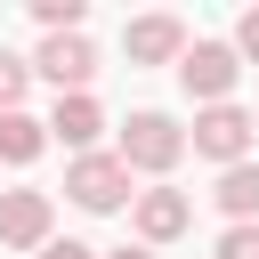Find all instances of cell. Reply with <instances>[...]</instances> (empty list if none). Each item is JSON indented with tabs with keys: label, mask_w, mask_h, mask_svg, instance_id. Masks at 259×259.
<instances>
[{
	"label": "cell",
	"mask_w": 259,
	"mask_h": 259,
	"mask_svg": "<svg viewBox=\"0 0 259 259\" xmlns=\"http://www.w3.org/2000/svg\"><path fill=\"white\" fill-rule=\"evenodd\" d=\"M40 146H49V121H32V113H0V162H40Z\"/></svg>",
	"instance_id": "cell-11"
},
{
	"label": "cell",
	"mask_w": 259,
	"mask_h": 259,
	"mask_svg": "<svg viewBox=\"0 0 259 259\" xmlns=\"http://www.w3.org/2000/svg\"><path fill=\"white\" fill-rule=\"evenodd\" d=\"M130 170H146V178H162V170H178L194 146H186V130L170 121V113H130L121 121V146H113Z\"/></svg>",
	"instance_id": "cell-2"
},
{
	"label": "cell",
	"mask_w": 259,
	"mask_h": 259,
	"mask_svg": "<svg viewBox=\"0 0 259 259\" xmlns=\"http://www.w3.org/2000/svg\"><path fill=\"white\" fill-rule=\"evenodd\" d=\"M81 16H89L81 0H32V24L40 32H81Z\"/></svg>",
	"instance_id": "cell-13"
},
{
	"label": "cell",
	"mask_w": 259,
	"mask_h": 259,
	"mask_svg": "<svg viewBox=\"0 0 259 259\" xmlns=\"http://www.w3.org/2000/svg\"><path fill=\"white\" fill-rule=\"evenodd\" d=\"M251 121H259V105H251Z\"/></svg>",
	"instance_id": "cell-18"
},
{
	"label": "cell",
	"mask_w": 259,
	"mask_h": 259,
	"mask_svg": "<svg viewBox=\"0 0 259 259\" xmlns=\"http://www.w3.org/2000/svg\"><path fill=\"white\" fill-rule=\"evenodd\" d=\"M40 259H97V251H89V243H73V235H65V243H49V251H40Z\"/></svg>",
	"instance_id": "cell-16"
},
{
	"label": "cell",
	"mask_w": 259,
	"mask_h": 259,
	"mask_svg": "<svg viewBox=\"0 0 259 259\" xmlns=\"http://www.w3.org/2000/svg\"><path fill=\"white\" fill-rule=\"evenodd\" d=\"M178 81H186V97H202V105H235L243 49H235V40H194V49L178 57Z\"/></svg>",
	"instance_id": "cell-3"
},
{
	"label": "cell",
	"mask_w": 259,
	"mask_h": 259,
	"mask_svg": "<svg viewBox=\"0 0 259 259\" xmlns=\"http://www.w3.org/2000/svg\"><path fill=\"white\" fill-rule=\"evenodd\" d=\"M65 194H73L81 210H121V202H138V194H130V162H121V154H73Z\"/></svg>",
	"instance_id": "cell-5"
},
{
	"label": "cell",
	"mask_w": 259,
	"mask_h": 259,
	"mask_svg": "<svg viewBox=\"0 0 259 259\" xmlns=\"http://www.w3.org/2000/svg\"><path fill=\"white\" fill-rule=\"evenodd\" d=\"M24 89H32V57L0 49V113H24Z\"/></svg>",
	"instance_id": "cell-12"
},
{
	"label": "cell",
	"mask_w": 259,
	"mask_h": 259,
	"mask_svg": "<svg viewBox=\"0 0 259 259\" xmlns=\"http://www.w3.org/2000/svg\"><path fill=\"white\" fill-rule=\"evenodd\" d=\"M186 49H194V40H186V24H178V16H162V8L121 24V57H130V65H178Z\"/></svg>",
	"instance_id": "cell-7"
},
{
	"label": "cell",
	"mask_w": 259,
	"mask_h": 259,
	"mask_svg": "<svg viewBox=\"0 0 259 259\" xmlns=\"http://www.w3.org/2000/svg\"><path fill=\"white\" fill-rule=\"evenodd\" d=\"M130 219H138V243L154 251V243H178V235L194 227V202H186L178 186H146V194L130 202Z\"/></svg>",
	"instance_id": "cell-8"
},
{
	"label": "cell",
	"mask_w": 259,
	"mask_h": 259,
	"mask_svg": "<svg viewBox=\"0 0 259 259\" xmlns=\"http://www.w3.org/2000/svg\"><path fill=\"white\" fill-rule=\"evenodd\" d=\"M186 146H194L202 162L235 170V162H251V146H259V121H251V105H202V113H194V130H186Z\"/></svg>",
	"instance_id": "cell-1"
},
{
	"label": "cell",
	"mask_w": 259,
	"mask_h": 259,
	"mask_svg": "<svg viewBox=\"0 0 259 259\" xmlns=\"http://www.w3.org/2000/svg\"><path fill=\"white\" fill-rule=\"evenodd\" d=\"M235 227H259V162H235V170H219V194H210Z\"/></svg>",
	"instance_id": "cell-10"
},
{
	"label": "cell",
	"mask_w": 259,
	"mask_h": 259,
	"mask_svg": "<svg viewBox=\"0 0 259 259\" xmlns=\"http://www.w3.org/2000/svg\"><path fill=\"white\" fill-rule=\"evenodd\" d=\"M105 259H154V251H146V243H121V251H105Z\"/></svg>",
	"instance_id": "cell-17"
},
{
	"label": "cell",
	"mask_w": 259,
	"mask_h": 259,
	"mask_svg": "<svg viewBox=\"0 0 259 259\" xmlns=\"http://www.w3.org/2000/svg\"><path fill=\"white\" fill-rule=\"evenodd\" d=\"M32 73H40V81H57V97H81V89L97 81V49H89V32H40Z\"/></svg>",
	"instance_id": "cell-4"
},
{
	"label": "cell",
	"mask_w": 259,
	"mask_h": 259,
	"mask_svg": "<svg viewBox=\"0 0 259 259\" xmlns=\"http://www.w3.org/2000/svg\"><path fill=\"white\" fill-rule=\"evenodd\" d=\"M235 49L259 65V8H243V16H235Z\"/></svg>",
	"instance_id": "cell-15"
},
{
	"label": "cell",
	"mask_w": 259,
	"mask_h": 259,
	"mask_svg": "<svg viewBox=\"0 0 259 259\" xmlns=\"http://www.w3.org/2000/svg\"><path fill=\"white\" fill-rule=\"evenodd\" d=\"M219 259H259V227H227L219 235Z\"/></svg>",
	"instance_id": "cell-14"
},
{
	"label": "cell",
	"mask_w": 259,
	"mask_h": 259,
	"mask_svg": "<svg viewBox=\"0 0 259 259\" xmlns=\"http://www.w3.org/2000/svg\"><path fill=\"white\" fill-rule=\"evenodd\" d=\"M49 130L73 146V154H97V130H105V105L81 89V97H57V113H49Z\"/></svg>",
	"instance_id": "cell-9"
},
{
	"label": "cell",
	"mask_w": 259,
	"mask_h": 259,
	"mask_svg": "<svg viewBox=\"0 0 259 259\" xmlns=\"http://www.w3.org/2000/svg\"><path fill=\"white\" fill-rule=\"evenodd\" d=\"M57 202L40 194V186H8L0 194V251H49L57 235Z\"/></svg>",
	"instance_id": "cell-6"
}]
</instances>
